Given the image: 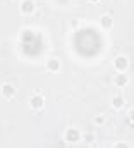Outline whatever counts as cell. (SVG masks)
<instances>
[{
  "label": "cell",
  "mask_w": 134,
  "mask_h": 148,
  "mask_svg": "<svg viewBox=\"0 0 134 148\" xmlns=\"http://www.w3.org/2000/svg\"><path fill=\"white\" fill-rule=\"evenodd\" d=\"M3 95H5L7 98H10V97L14 95V86H10V84H3Z\"/></svg>",
  "instance_id": "5b68a950"
},
{
  "label": "cell",
  "mask_w": 134,
  "mask_h": 148,
  "mask_svg": "<svg viewBox=\"0 0 134 148\" xmlns=\"http://www.w3.org/2000/svg\"><path fill=\"white\" fill-rule=\"evenodd\" d=\"M91 2H98V0H91Z\"/></svg>",
  "instance_id": "4fadbf2b"
},
{
  "label": "cell",
  "mask_w": 134,
  "mask_h": 148,
  "mask_svg": "<svg viewBox=\"0 0 134 148\" xmlns=\"http://www.w3.org/2000/svg\"><path fill=\"white\" fill-rule=\"evenodd\" d=\"M77 131H74V129H70V131H67V134H66V138L69 140V141H76L77 140Z\"/></svg>",
  "instance_id": "8992f818"
},
{
  "label": "cell",
  "mask_w": 134,
  "mask_h": 148,
  "mask_svg": "<svg viewBox=\"0 0 134 148\" xmlns=\"http://www.w3.org/2000/svg\"><path fill=\"white\" fill-rule=\"evenodd\" d=\"M60 2H66V0H60Z\"/></svg>",
  "instance_id": "5bb4252c"
},
{
  "label": "cell",
  "mask_w": 134,
  "mask_h": 148,
  "mask_svg": "<svg viewBox=\"0 0 134 148\" xmlns=\"http://www.w3.org/2000/svg\"><path fill=\"white\" fill-rule=\"evenodd\" d=\"M126 67H127V59H126V57H120V55H119V57L115 59V69L122 73V71H124Z\"/></svg>",
  "instance_id": "7a4b0ae2"
},
{
  "label": "cell",
  "mask_w": 134,
  "mask_h": 148,
  "mask_svg": "<svg viewBox=\"0 0 134 148\" xmlns=\"http://www.w3.org/2000/svg\"><path fill=\"white\" fill-rule=\"evenodd\" d=\"M33 9H34V3L31 0H24V2L21 3V10H23V12H31Z\"/></svg>",
  "instance_id": "3957f363"
},
{
  "label": "cell",
  "mask_w": 134,
  "mask_h": 148,
  "mask_svg": "<svg viewBox=\"0 0 134 148\" xmlns=\"http://www.w3.org/2000/svg\"><path fill=\"white\" fill-rule=\"evenodd\" d=\"M115 148H127V147H126V145H117Z\"/></svg>",
  "instance_id": "8fae6325"
},
{
  "label": "cell",
  "mask_w": 134,
  "mask_h": 148,
  "mask_svg": "<svg viewBox=\"0 0 134 148\" xmlns=\"http://www.w3.org/2000/svg\"><path fill=\"white\" fill-rule=\"evenodd\" d=\"M48 69H50V71H57V69H59V60H55V59L48 60Z\"/></svg>",
  "instance_id": "52a82bcc"
},
{
  "label": "cell",
  "mask_w": 134,
  "mask_h": 148,
  "mask_svg": "<svg viewBox=\"0 0 134 148\" xmlns=\"http://www.w3.org/2000/svg\"><path fill=\"white\" fill-rule=\"evenodd\" d=\"M131 121H134V110H131Z\"/></svg>",
  "instance_id": "7c38bea8"
},
{
  "label": "cell",
  "mask_w": 134,
  "mask_h": 148,
  "mask_svg": "<svg viewBox=\"0 0 134 148\" xmlns=\"http://www.w3.org/2000/svg\"><path fill=\"white\" fill-rule=\"evenodd\" d=\"M115 83H117L119 86H124V84L127 83V77H126L124 74H119V76H117V79H115Z\"/></svg>",
  "instance_id": "ba28073f"
},
{
  "label": "cell",
  "mask_w": 134,
  "mask_h": 148,
  "mask_svg": "<svg viewBox=\"0 0 134 148\" xmlns=\"http://www.w3.org/2000/svg\"><path fill=\"white\" fill-rule=\"evenodd\" d=\"M31 107L33 109H41L43 107V97H33L31 98Z\"/></svg>",
  "instance_id": "277c9868"
},
{
  "label": "cell",
  "mask_w": 134,
  "mask_h": 148,
  "mask_svg": "<svg viewBox=\"0 0 134 148\" xmlns=\"http://www.w3.org/2000/svg\"><path fill=\"white\" fill-rule=\"evenodd\" d=\"M24 52L29 55H36L41 50V41L36 40V36L33 35V31H24Z\"/></svg>",
  "instance_id": "6da1fadb"
},
{
  "label": "cell",
  "mask_w": 134,
  "mask_h": 148,
  "mask_svg": "<svg viewBox=\"0 0 134 148\" xmlns=\"http://www.w3.org/2000/svg\"><path fill=\"white\" fill-rule=\"evenodd\" d=\"M101 24H103L105 28H108V26L112 24V17H110V16H103V17H101Z\"/></svg>",
  "instance_id": "9c48e42d"
},
{
  "label": "cell",
  "mask_w": 134,
  "mask_h": 148,
  "mask_svg": "<svg viewBox=\"0 0 134 148\" xmlns=\"http://www.w3.org/2000/svg\"><path fill=\"white\" fill-rule=\"evenodd\" d=\"M122 103H124V102H122V98H120V97H115V98H113V107H117V109H119V107H122Z\"/></svg>",
  "instance_id": "30bf717a"
}]
</instances>
